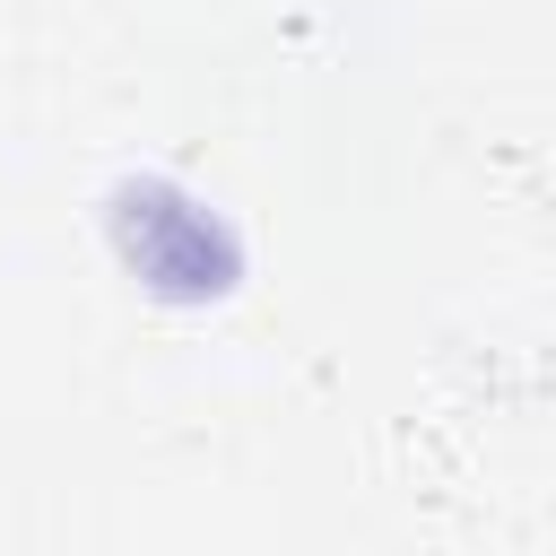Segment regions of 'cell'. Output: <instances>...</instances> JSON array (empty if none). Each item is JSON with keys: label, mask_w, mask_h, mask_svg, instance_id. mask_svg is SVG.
<instances>
[{"label": "cell", "mask_w": 556, "mask_h": 556, "mask_svg": "<svg viewBox=\"0 0 556 556\" xmlns=\"http://www.w3.org/2000/svg\"><path fill=\"white\" fill-rule=\"evenodd\" d=\"M104 243L165 304H217L243 287V235L174 174H122L104 191Z\"/></svg>", "instance_id": "1"}]
</instances>
